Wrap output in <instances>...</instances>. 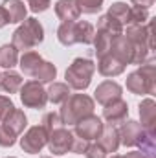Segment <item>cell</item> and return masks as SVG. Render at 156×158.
I'll list each match as a JSON object with an SVG mask.
<instances>
[{
	"label": "cell",
	"instance_id": "obj_1",
	"mask_svg": "<svg viewBox=\"0 0 156 158\" xmlns=\"http://www.w3.org/2000/svg\"><path fill=\"white\" fill-rule=\"evenodd\" d=\"M61 105L63 107L59 110V118L63 125H76L79 119L94 114V107H96L94 99L86 94H74Z\"/></svg>",
	"mask_w": 156,
	"mask_h": 158
},
{
	"label": "cell",
	"instance_id": "obj_2",
	"mask_svg": "<svg viewBox=\"0 0 156 158\" xmlns=\"http://www.w3.org/2000/svg\"><path fill=\"white\" fill-rule=\"evenodd\" d=\"M44 40V28L37 19H24L22 24L13 31V39L11 44L17 48V50H22V52H28L35 46H39L40 42Z\"/></svg>",
	"mask_w": 156,
	"mask_h": 158
},
{
	"label": "cell",
	"instance_id": "obj_3",
	"mask_svg": "<svg viewBox=\"0 0 156 158\" xmlns=\"http://www.w3.org/2000/svg\"><path fill=\"white\" fill-rule=\"evenodd\" d=\"M127 90L132 94H154L156 92V66L154 61H145L140 68L127 76Z\"/></svg>",
	"mask_w": 156,
	"mask_h": 158
},
{
	"label": "cell",
	"instance_id": "obj_4",
	"mask_svg": "<svg viewBox=\"0 0 156 158\" xmlns=\"http://www.w3.org/2000/svg\"><path fill=\"white\" fill-rule=\"evenodd\" d=\"M94 72H96L94 61H90L86 57H77L66 68V74H64L66 85L70 88H74V90H86L90 86V81H92Z\"/></svg>",
	"mask_w": 156,
	"mask_h": 158
},
{
	"label": "cell",
	"instance_id": "obj_5",
	"mask_svg": "<svg viewBox=\"0 0 156 158\" xmlns=\"http://www.w3.org/2000/svg\"><path fill=\"white\" fill-rule=\"evenodd\" d=\"M20 101L28 109H44L48 103V94L39 81H26L20 86Z\"/></svg>",
	"mask_w": 156,
	"mask_h": 158
},
{
	"label": "cell",
	"instance_id": "obj_6",
	"mask_svg": "<svg viewBox=\"0 0 156 158\" xmlns=\"http://www.w3.org/2000/svg\"><path fill=\"white\" fill-rule=\"evenodd\" d=\"M46 142H48V132L42 129V125H33L20 138V147L28 155H39Z\"/></svg>",
	"mask_w": 156,
	"mask_h": 158
},
{
	"label": "cell",
	"instance_id": "obj_7",
	"mask_svg": "<svg viewBox=\"0 0 156 158\" xmlns=\"http://www.w3.org/2000/svg\"><path fill=\"white\" fill-rule=\"evenodd\" d=\"M72 140H74V132H70L63 125V127H59V129H55L53 132L48 134L46 145H48L50 153H53L55 156H63L72 149Z\"/></svg>",
	"mask_w": 156,
	"mask_h": 158
},
{
	"label": "cell",
	"instance_id": "obj_8",
	"mask_svg": "<svg viewBox=\"0 0 156 158\" xmlns=\"http://www.w3.org/2000/svg\"><path fill=\"white\" fill-rule=\"evenodd\" d=\"M117 132H119V143H123L125 147L140 145L142 138L145 136L143 127L140 125V121H134V119L121 121V127L117 129Z\"/></svg>",
	"mask_w": 156,
	"mask_h": 158
},
{
	"label": "cell",
	"instance_id": "obj_9",
	"mask_svg": "<svg viewBox=\"0 0 156 158\" xmlns=\"http://www.w3.org/2000/svg\"><path fill=\"white\" fill-rule=\"evenodd\" d=\"M103 127H105V123L101 121V118L90 114L86 118L79 119L77 123L74 125V134L79 136V138L88 140V142L90 140H97L99 134H101V131H103Z\"/></svg>",
	"mask_w": 156,
	"mask_h": 158
},
{
	"label": "cell",
	"instance_id": "obj_10",
	"mask_svg": "<svg viewBox=\"0 0 156 158\" xmlns=\"http://www.w3.org/2000/svg\"><path fill=\"white\" fill-rule=\"evenodd\" d=\"M121 94H123V88L121 85L116 83V81H103L101 85H97L96 92H94V98L97 103H101L103 107L116 101V99H121Z\"/></svg>",
	"mask_w": 156,
	"mask_h": 158
},
{
	"label": "cell",
	"instance_id": "obj_11",
	"mask_svg": "<svg viewBox=\"0 0 156 158\" xmlns=\"http://www.w3.org/2000/svg\"><path fill=\"white\" fill-rule=\"evenodd\" d=\"M140 118H142V127L145 132L149 134H156V103L153 98H147L140 103Z\"/></svg>",
	"mask_w": 156,
	"mask_h": 158
},
{
	"label": "cell",
	"instance_id": "obj_12",
	"mask_svg": "<svg viewBox=\"0 0 156 158\" xmlns=\"http://www.w3.org/2000/svg\"><path fill=\"white\" fill-rule=\"evenodd\" d=\"M109 53H112L114 57H117L123 64H132V61H134V46L130 44V40L127 39L125 35H117L114 39L112 48H110Z\"/></svg>",
	"mask_w": 156,
	"mask_h": 158
},
{
	"label": "cell",
	"instance_id": "obj_13",
	"mask_svg": "<svg viewBox=\"0 0 156 158\" xmlns=\"http://www.w3.org/2000/svg\"><path fill=\"white\" fill-rule=\"evenodd\" d=\"M127 116H129V105L123 99H116V101L105 105V109H103V118L109 121V125L121 123L127 119Z\"/></svg>",
	"mask_w": 156,
	"mask_h": 158
},
{
	"label": "cell",
	"instance_id": "obj_14",
	"mask_svg": "<svg viewBox=\"0 0 156 158\" xmlns=\"http://www.w3.org/2000/svg\"><path fill=\"white\" fill-rule=\"evenodd\" d=\"M125 68H127V64H123L112 53H107V55L99 57V63H97V70L105 77H116V76L125 72Z\"/></svg>",
	"mask_w": 156,
	"mask_h": 158
},
{
	"label": "cell",
	"instance_id": "obj_15",
	"mask_svg": "<svg viewBox=\"0 0 156 158\" xmlns=\"http://www.w3.org/2000/svg\"><path fill=\"white\" fill-rule=\"evenodd\" d=\"M55 15L63 20V22H76L81 17L76 0H57L55 4Z\"/></svg>",
	"mask_w": 156,
	"mask_h": 158
},
{
	"label": "cell",
	"instance_id": "obj_16",
	"mask_svg": "<svg viewBox=\"0 0 156 158\" xmlns=\"http://www.w3.org/2000/svg\"><path fill=\"white\" fill-rule=\"evenodd\" d=\"M105 151L107 155L109 153H116L117 147H119V132L114 125H105L101 134H99V142H97Z\"/></svg>",
	"mask_w": 156,
	"mask_h": 158
},
{
	"label": "cell",
	"instance_id": "obj_17",
	"mask_svg": "<svg viewBox=\"0 0 156 158\" xmlns=\"http://www.w3.org/2000/svg\"><path fill=\"white\" fill-rule=\"evenodd\" d=\"M42 63H44V59L40 57L39 52H35V50H28V52L22 53V57H20V61H18V66H20L22 74L33 77V74L37 72V68H39Z\"/></svg>",
	"mask_w": 156,
	"mask_h": 158
},
{
	"label": "cell",
	"instance_id": "obj_18",
	"mask_svg": "<svg viewBox=\"0 0 156 158\" xmlns=\"http://www.w3.org/2000/svg\"><path fill=\"white\" fill-rule=\"evenodd\" d=\"M2 7L6 9L7 17H9V24H18L26 19V6L22 0H4Z\"/></svg>",
	"mask_w": 156,
	"mask_h": 158
},
{
	"label": "cell",
	"instance_id": "obj_19",
	"mask_svg": "<svg viewBox=\"0 0 156 158\" xmlns=\"http://www.w3.org/2000/svg\"><path fill=\"white\" fill-rule=\"evenodd\" d=\"M2 123H4L7 129H11V131L18 136V134L24 132V129H26V125H28V118H26L24 110H20V109H13V112L4 119Z\"/></svg>",
	"mask_w": 156,
	"mask_h": 158
},
{
	"label": "cell",
	"instance_id": "obj_20",
	"mask_svg": "<svg viewBox=\"0 0 156 158\" xmlns=\"http://www.w3.org/2000/svg\"><path fill=\"white\" fill-rule=\"evenodd\" d=\"M20 86H22V77H20V74L11 72V70L0 74V90H2V92L15 94V92L20 90Z\"/></svg>",
	"mask_w": 156,
	"mask_h": 158
},
{
	"label": "cell",
	"instance_id": "obj_21",
	"mask_svg": "<svg viewBox=\"0 0 156 158\" xmlns=\"http://www.w3.org/2000/svg\"><path fill=\"white\" fill-rule=\"evenodd\" d=\"M116 39V35H112V33H107V31H101V30H97V33L94 35V46H96V53H97V59L99 57H103V55H107L109 52H110V48H112V42Z\"/></svg>",
	"mask_w": 156,
	"mask_h": 158
},
{
	"label": "cell",
	"instance_id": "obj_22",
	"mask_svg": "<svg viewBox=\"0 0 156 158\" xmlns=\"http://www.w3.org/2000/svg\"><path fill=\"white\" fill-rule=\"evenodd\" d=\"M48 94V101L51 103H64L68 98H70V86L66 83H51L50 88L46 90Z\"/></svg>",
	"mask_w": 156,
	"mask_h": 158
},
{
	"label": "cell",
	"instance_id": "obj_23",
	"mask_svg": "<svg viewBox=\"0 0 156 158\" xmlns=\"http://www.w3.org/2000/svg\"><path fill=\"white\" fill-rule=\"evenodd\" d=\"M57 39L63 46L77 44V33H76V22H63L57 28Z\"/></svg>",
	"mask_w": 156,
	"mask_h": 158
},
{
	"label": "cell",
	"instance_id": "obj_24",
	"mask_svg": "<svg viewBox=\"0 0 156 158\" xmlns=\"http://www.w3.org/2000/svg\"><path fill=\"white\" fill-rule=\"evenodd\" d=\"M18 63V50L13 44H4L0 46V66L11 70Z\"/></svg>",
	"mask_w": 156,
	"mask_h": 158
},
{
	"label": "cell",
	"instance_id": "obj_25",
	"mask_svg": "<svg viewBox=\"0 0 156 158\" xmlns=\"http://www.w3.org/2000/svg\"><path fill=\"white\" fill-rule=\"evenodd\" d=\"M109 15L114 17L121 26H129L130 24V6H127L125 2H114L109 7Z\"/></svg>",
	"mask_w": 156,
	"mask_h": 158
},
{
	"label": "cell",
	"instance_id": "obj_26",
	"mask_svg": "<svg viewBox=\"0 0 156 158\" xmlns=\"http://www.w3.org/2000/svg\"><path fill=\"white\" fill-rule=\"evenodd\" d=\"M55 77H57V68H55L53 63H48V61H44L39 68H37V72L33 74V79L39 81L40 85H44V83H53Z\"/></svg>",
	"mask_w": 156,
	"mask_h": 158
},
{
	"label": "cell",
	"instance_id": "obj_27",
	"mask_svg": "<svg viewBox=\"0 0 156 158\" xmlns=\"http://www.w3.org/2000/svg\"><path fill=\"white\" fill-rule=\"evenodd\" d=\"M97 30L101 31H107V33H112V35H123V26L117 22L114 17H110L109 13L107 15H101L99 20H97Z\"/></svg>",
	"mask_w": 156,
	"mask_h": 158
},
{
	"label": "cell",
	"instance_id": "obj_28",
	"mask_svg": "<svg viewBox=\"0 0 156 158\" xmlns=\"http://www.w3.org/2000/svg\"><path fill=\"white\" fill-rule=\"evenodd\" d=\"M76 33H77V44H92L96 30L90 22L76 20Z\"/></svg>",
	"mask_w": 156,
	"mask_h": 158
},
{
	"label": "cell",
	"instance_id": "obj_29",
	"mask_svg": "<svg viewBox=\"0 0 156 158\" xmlns=\"http://www.w3.org/2000/svg\"><path fill=\"white\" fill-rule=\"evenodd\" d=\"M103 2L105 0H76L79 11L81 13H86V15H96L103 7Z\"/></svg>",
	"mask_w": 156,
	"mask_h": 158
},
{
	"label": "cell",
	"instance_id": "obj_30",
	"mask_svg": "<svg viewBox=\"0 0 156 158\" xmlns=\"http://www.w3.org/2000/svg\"><path fill=\"white\" fill-rule=\"evenodd\" d=\"M42 129L50 134V132H53L55 129H59V127H63V121L59 118V114L57 112H48V114H44V118H42Z\"/></svg>",
	"mask_w": 156,
	"mask_h": 158
},
{
	"label": "cell",
	"instance_id": "obj_31",
	"mask_svg": "<svg viewBox=\"0 0 156 158\" xmlns=\"http://www.w3.org/2000/svg\"><path fill=\"white\" fill-rule=\"evenodd\" d=\"M149 11L143 9V7H138V6H132L130 7V24H145L149 20ZM129 24V26H130Z\"/></svg>",
	"mask_w": 156,
	"mask_h": 158
},
{
	"label": "cell",
	"instance_id": "obj_32",
	"mask_svg": "<svg viewBox=\"0 0 156 158\" xmlns=\"http://www.w3.org/2000/svg\"><path fill=\"white\" fill-rule=\"evenodd\" d=\"M15 142H17V134L2 123L0 125V147H13Z\"/></svg>",
	"mask_w": 156,
	"mask_h": 158
},
{
	"label": "cell",
	"instance_id": "obj_33",
	"mask_svg": "<svg viewBox=\"0 0 156 158\" xmlns=\"http://www.w3.org/2000/svg\"><path fill=\"white\" fill-rule=\"evenodd\" d=\"M13 109H15V105H13L11 98L0 96V123H2L4 119L7 118V116H9L11 112H13Z\"/></svg>",
	"mask_w": 156,
	"mask_h": 158
},
{
	"label": "cell",
	"instance_id": "obj_34",
	"mask_svg": "<svg viewBox=\"0 0 156 158\" xmlns=\"http://www.w3.org/2000/svg\"><path fill=\"white\" fill-rule=\"evenodd\" d=\"M88 145H90V142L88 140H84V138H79L74 134V140H72V149H70V153H76V155H84V151L88 149Z\"/></svg>",
	"mask_w": 156,
	"mask_h": 158
},
{
	"label": "cell",
	"instance_id": "obj_35",
	"mask_svg": "<svg viewBox=\"0 0 156 158\" xmlns=\"http://www.w3.org/2000/svg\"><path fill=\"white\" fill-rule=\"evenodd\" d=\"M86 158H107V151L99 145V143H90L88 149L84 151Z\"/></svg>",
	"mask_w": 156,
	"mask_h": 158
},
{
	"label": "cell",
	"instance_id": "obj_36",
	"mask_svg": "<svg viewBox=\"0 0 156 158\" xmlns=\"http://www.w3.org/2000/svg\"><path fill=\"white\" fill-rule=\"evenodd\" d=\"M28 6L33 13H44L51 6V0H28Z\"/></svg>",
	"mask_w": 156,
	"mask_h": 158
},
{
	"label": "cell",
	"instance_id": "obj_37",
	"mask_svg": "<svg viewBox=\"0 0 156 158\" xmlns=\"http://www.w3.org/2000/svg\"><path fill=\"white\" fill-rule=\"evenodd\" d=\"M134 6H138V7H143V9H149V7H153L154 6L156 0H130Z\"/></svg>",
	"mask_w": 156,
	"mask_h": 158
},
{
	"label": "cell",
	"instance_id": "obj_38",
	"mask_svg": "<svg viewBox=\"0 0 156 158\" xmlns=\"http://www.w3.org/2000/svg\"><path fill=\"white\" fill-rule=\"evenodd\" d=\"M7 24H9V17H7L6 9L0 6V28H4V26H7Z\"/></svg>",
	"mask_w": 156,
	"mask_h": 158
},
{
	"label": "cell",
	"instance_id": "obj_39",
	"mask_svg": "<svg viewBox=\"0 0 156 158\" xmlns=\"http://www.w3.org/2000/svg\"><path fill=\"white\" fill-rule=\"evenodd\" d=\"M123 158H147L142 151H132V153H127Z\"/></svg>",
	"mask_w": 156,
	"mask_h": 158
},
{
	"label": "cell",
	"instance_id": "obj_40",
	"mask_svg": "<svg viewBox=\"0 0 156 158\" xmlns=\"http://www.w3.org/2000/svg\"><path fill=\"white\" fill-rule=\"evenodd\" d=\"M112 158H123V156H119V155H114V156H112Z\"/></svg>",
	"mask_w": 156,
	"mask_h": 158
},
{
	"label": "cell",
	"instance_id": "obj_41",
	"mask_svg": "<svg viewBox=\"0 0 156 158\" xmlns=\"http://www.w3.org/2000/svg\"><path fill=\"white\" fill-rule=\"evenodd\" d=\"M42 158H51V156H42Z\"/></svg>",
	"mask_w": 156,
	"mask_h": 158
},
{
	"label": "cell",
	"instance_id": "obj_42",
	"mask_svg": "<svg viewBox=\"0 0 156 158\" xmlns=\"http://www.w3.org/2000/svg\"><path fill=\"white\" fill-rule=\"evenodd\" d=\"M7 158H17V156H7Z\"/></svg>",
	"mask_w": 156,
	"mask_h": 158
}]
</instances>
